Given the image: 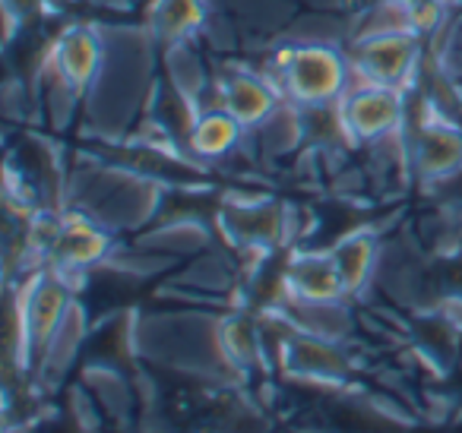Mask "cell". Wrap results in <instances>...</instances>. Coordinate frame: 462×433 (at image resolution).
I'll list each match as a JSON object with an SVG mask.
<instances>
[{
  "mask_svg": "<svg viewBox=\"0 0 462 433\" xmlns=\"http://www.w3.org/2000/svg\"><path fill=\"white\" fill-rule=\"evenodd\" d=\"M111 241L102 228L89 222V218H70L60 225V235L51 247V256L64 269H86L92 263H98L108 253Z\"/></svg>",
  "mask_w": 462,
  "mask_h": 433,
  "instance_id": "277c9868",
  "label": "cell"
},
{
  "mask_svg": "<svg viewBox=\"0 0 462 433\" xmlns=\"http://www.w3.org/2000/svg\"><path fill=\"white\" fill-rule=\"evenodd\" d=\"M289 288L298 304H320V300H339L346 294L339 266L333 253H301L289 266Z\"/></svg>",
  "mask_w": 462,
  "mask_h": 433,
  "instance_id": "3957f363",
  "label": "cell"
},
{
  "mask_svg": "<svg viewBox=\"0 0 462 433\" xmlns=\"http://www.w3.org/2000/svg\"><path fill=\"white\" fill-rule=\"evenodd\" d=\"M462 161V140L453 130H428L421 143V168L428 174H449Z\"/></svg>",
  "mask_w": 462,
  "mask_h": 433,
  "instance_id": "30bf717a",
  "label": "cell"
},
{
  "mask_svg": "<svg viewBox=\"0 0 462 433\" xmlns=\"http://www.w3.org/2000/svg\"><path fill=\"white\" fill-rule=\"evenodd\" d=\"M411 64V39L405 35H380L361 48L365 77L377 86H393Z\"/></svg>",
  "mask_w": 462,
  "mask_h": 433,
  "instance_id": "5b68a950",
  "label": "cell"
},
{
  "mask_svg": "<svg viewBox=\"0 0 462 433\" xmlns=\"http://www.w3.org/2000/svg\"><path fill=\"white\" fill-rule=\"evenodd\" d=\"M285 89L304 105H323L346 86V64L329 48H295L282 60Z\"/></svg>",
  "mask_w": 462,
  "mask_h": 433,
  "instance_id": "6da1fadb",
  "label": "cell"
},
{
  "mask_svg": "<svg viewBox=\"0 0 462 433\" xmlns=\"http://www.w3.org/2000/svg\"><path fill=\"white\" fill-rule=\"evenodd\" d=\"M58 73L70 86H83L92 79L98 67V41L83 29H73L70 35H64L58 45Z\"/></svg>",
  "mask_w": 462,
  "mask_h": 433,
  "instance_id": "9c48e42d",
  "label": "cell"
},
{
  "mask_svg": "<svg viewBox=\"0 0 462 433\" xmlns=\"http://www.w3.org/2000/svg\"><path fill=\"white\" fill-rule=\"evenodd\" d=\"M333 260L339 266L342 285H346V294H355L367 285L374 266H377V241H374L367 231H358V235H348L342 244H336Z\"/></svg>",
  "mask_w": 462,
  "mask_h": 433,
  "instance_id": "8992f818",
  "label": "cell"
},
{
  "mask_svg": "<svg viewBox=\"0 0 462 433\" xmlns=\"http://www.w3.org/2000/svg\"><path fill=\"white\" fill-rule=\"evenodd\" d=\"M276 105V96L273 89H266L260 79L251 77H235L228 83V92H225V111H228L241 127L247 124H260Z\"/></svg>",
  "mask_w": 462,
  "mask_h": 433,
  "instance_id": "52a82bcc",
  "label": "cell"
},
{
  "mask_svg": "<svg viewBox=\"0 0 462 433\" xmlns=\"http://www.w3.org/2000/svg\"><path fill=\"white\" fill-rule=\"evenodd\" d=\"M399 117H402V98H399V92L377 83L371 89L352 92L346 98V108H342V124L358 140L386 136L390 130L399 127Z\"/></svg>",
  "mask_w": 462,
  "mask_h": 433,
  "instance_id": "7a4b0ae2",
  "label": "cell"
},
{
  "mask_svg": "<svg viewBox=\"0 0 462 433\" xmlns=\"http://www.w3.org/2000/svg\"><path fill=\"white\" fill-rule=\"evenodd\" d=\"M241 136V124L228 115V111H212V115L197 117L190 127V149L203 159H218L228 149H235Z\"/></svg>",
  "mask_w": 462,
  "mask_h": 433,
  "instance_id": "ba28073f",
  "label": "cell"
}]
</instances>
